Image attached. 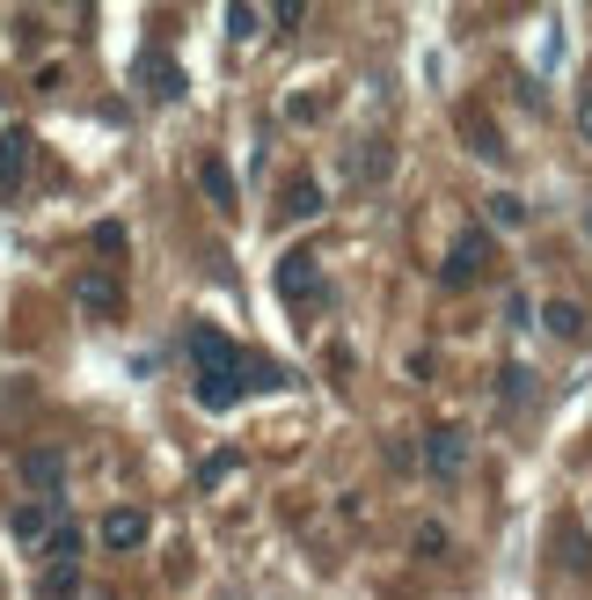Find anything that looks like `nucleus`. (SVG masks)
Masks as SVG:
<instances>
[{
    "label": "nucleus",
    "mask_w": 592,
    "mask_h": 600,
    "mask_svg": "<svg viewBox=\"0 0 592 600\" xmlns=\"http://www.w3.org/2000/svg\"><path fill=\"white\" fill-rule=\"evenodd\" d=\"M191 367H198V403L205 410H234L249 389H285V367L242 352L220 330H191Z\"/></svg>",
    "instance_id": "nucleus-1"
},
{
    "label": "nucleus",
    "mask_w": 592,
    "mask_h": 600,
    "mask_svg": "<svg viewBox=\"0 0 592 600\" xmlns=\"http://www.w3.org/2000/svg\"><path fill=\"white\" fill-rule=\"evenodd\" d=\"M424 469H432L439 483H453L469 469V432H461V424H432V432H424Z\"/></svg>",
    "instance_id": "nucleus-2"
},
{
    "label": "nucleus",
    "mask_w": 592,
    "mask_h": 600,
    "mask_svg": "<svg viewBox=\"0 0 592 600\" xmlns=\"http://www.w3.org/2000/svg\"><path fill=\"white\" fill-rule=\"evenodd\" d=\"M483 271H490V234H461V249L446 257V271H439V279H446L453 293H461V286H475Z\"/></svg>",
    "instance_id": "nucleus-3"
},
{
    "label": "nucleus",
    "mask_w": 592,
    "mask_h": 600,
    "mask_svg": "<svg viewBox=\"0 0 592 600\" xmlns=\"http://www.w3.org/2000/svg\"><path fill=\"white\" fill-rule=\"evenodd\" d=\"M140 89L154 96V103H183V89H191V81H183V67H175L169 52H147V59H140Z\"/></svg>",
    "instance_id": "nucleus-4"
},
{
    "label": "nucleus",
    "mask_w": 592,
    "mask_h": 600,
    "mask_svg": "<svg viewBox=\"0 0 592 600\" xmlns=\"http://www.w3.org/2000/svg\"><path fill=\"white\" fill-rule=\"evenodd\" d=\"M22 483H30L37 498H59V483H67V461H59L52 447H37V454H22Z\"/></svg>",
    "instance_id": "nucleus-5"
},
{
    "label": "nucleus",
    "mask_w": 592,
    "mask_h": 600,
    "mask_svg": "<svg viewBox=\"0 0 592 600\" xmlns=\"http://www.w3.org/2000/svg\"><path fill=\"white\" fill-rule=\"evenodd\" d=\"M22 169H30V140L22 132H0V198L22 191Z\"/></svg>",
    "instance_id": "nucleus-6"
},
{
    "label": "nucleus",
    "mask_w": 592,
    "mask_h": 600,
    "mask_svg": "<svg viewBox=\"0 0 592 600\" xmlns=\"http://www.w3.org/2000/svg\"><path fill=\"white\" fill-rule=\"evenodd\" d=\"M279 293L293 300V308H308V293H314V257L308 249H293V257L279 264Z\"/></svg>",
    "instance_id": "nucleus-7"
},
{
    "label": "nucleus",
    "mask_w": 592,
    "mask_h": 600,
    "mask_svg": "<svg viewBox=\"0 0 592 600\" xmlns=\"http://www.w3.org/2000/svg\"><path fill=\"white\" fill-rule=\"evenodd\" d=\"M103 542H110V549H140V542H147V512L118 506V512L103 520Z\"/></svg>",
    "instance_id": "nucleus-8"
},
{
    "label": "nucleus",
    "mask_w": 592,
    "mask_h": 600,
    "mask_svg": "<svg viewBox=\"0 0 592 600\" xmlns=\"http://www.w3.org/2000/svg\"><path fill=\"white\" fill-rule=\"evenodd\" d=\"M52 528H59V520L44 506H16V542L22 549H44V542H52Z\"/></svg>",
    "instance_id": "nucleus-9"
},
{
    "label": "nucleus",
    "mask_w": 592,
    "mask_h": 600,
    "mask_svg": "<svg viewBox=\"0 0 592 600\" xmlns=\"http://www.w3.org/2000/svg\"><path fill=\"white\" fill-rule=\"evenodd\" d=\"M81 300H88V316H118V279H110V271H88L81 279Z\"/></svg>",
    "instance_id": "nucleus-10"
},
{
    "label": "nucleus",
    "mask_w": 592,
    "mask_h": 600,
    "mask_svg": "<svg viewBox=\"0 0 592 600\" xmlns=\"http://www.w3.org/2000/svg\"><path fill=\"white\" fill-rule=\"evenodd\" d=\"M198 177H205V198H212V206H220V212H234V177H227V161H220V154H205V161H198Z\"/></svg>",
    "instance_id": "nucleus-11"
},
{
    "label": "nucleus",
    "mask_w": 592,
    "mask_h": 600,
    "mask_svg": "<svg viewBox=\"0 0 592 600\" xmlns=\"http://www.w3.org/2000/svg\"><path fill=\"white\" fill-rule=\"evenodd\" d=\"M351 169H359V183H381L388 177V147L381 140H359V147H351Z\"/></svg>",
    "instance_id": "nucleus-12"
},
{
    "label": "nucleus",
    "mask_w": 592,
    "mask_h": 600,
    "mask_svg": "<svg viewBox=\"0 0 592 600\" xmlns=\"http://www.w3.org/2000/svg\"><path fill=\"white\" fill-rule=\"evenodd\" d=\"M314 212H322V183H285V220H314Z\"/></svg>",
    "instance_id": "nucleus-13"
},
{
    "label": "nucleus",
    "mask_w": 592,
    "mask_h": 600,
    "mask_svg": "<svg viewBox=\"0 0 592 600\" xmlns=\"http://www.w3.org/2000/svg\"><path fill=\"white\" fill-rule=\"evenodd\" d=\"M81 542H88V534L73 528V520H59V528H52V542H44V557H52V564H73V557H81Z\"/></svg>",
    "instance_id": "nucleus-14"
},
{
    "label": "nucleus",
    "mask_w": 592,
    "mask_h": 600,
    "mask_svg": "<svg viewBox=\"0 0 592 600\" xmlns=\"http://www.w3.org/2000/svg\"><path fill=\"white\" fill-rule=\"evenodd\" d=\"M541 322H549L556 337H578V330H585V308H571V300H549V308H541Z\"/></svg>",
    "instance_id": "nucleus-15"
},
{
    "label": "nucleus",
    "mask_w": 592,
    "mask_h": 600,
    "mask_svg": "<svg viewBox=\"0 0 592 600\" xmlns=\"http://www.w3.org/2000/svg\"><path fill=\"white\" fill-rule=\"evenodd\" d=\"M88 242H96V257H103V264H118V257H124V228H118V220H103Z\"/></svg>",
    "instance_id": "nucleus-16"
},
{
    "label": "nucleus",
    "mask_w": 592,
    "mask_h": 600,
    "mask_svg": "<svg viewBox=\"0 0 592 600\" xmlns=\"http://www.w3.org/2000/svg\"><path fill=\"white\" fill-rule=\"evenodd\" d=\"M498 396H505V403H526V396H534V373H526V367H505Z\"/></svg>",
    "instance_id": "nucleus-17"
},
{
    "label": "nucleus",
    "mask_w": 592,
    "mask_h": 600,
    "mask_svg": "<svg viewBox=\"0 0 592 600\" xmlns=\"http://www.w3.org/2000/svg\"><path fill=\"white\" fill-rule=\"evenodd\" d=\"M490 220H505V228H520V220H526V206H520L512 191H498V198H490Z\"/></svg>",
    "instance_id": "nucleus-18"
},
{
    "label": "nucleus",
    "mask_w": 592,
    "mask_h": 600,
    "mask_svg": "<svg viewBox=\"0 0 592 600\" xmlns=\"http://www.w3.org/2000/svg\"><path fill=\"white\" fill-rule=\"evenodd\" d=\"M578 132H585V140H592V89L578 96Z\"/></svg>",
    "instance_id": "nucleus-19"
},
{
    "label": "nucleus",
    "mask_w": 592,
    "mask_h": 600,
    "mask_svg": "<svg viewBox=\"0 0 592 600\" xmlns=\"http://www.w3.org/2000/svg\"><path fill=\"white\" fill-rule=\"evenodd\" d=\"M81 600H118V593H81Z\"/></svg>",
    "instance_id": "nucleus-20"
}]
</instances>
